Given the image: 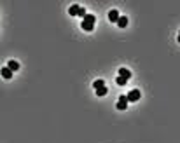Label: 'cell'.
<instances>
[{
  "instance_id": "1",
  "label": "cell",
  "mask_w": 180,
  "mask_h": 143,
  "mask_svg": "<svg viewBox=\"0 0 180 143\" xmlns=\"http://www.w3.org/2000/svg\"><path fill=\"white\" fill-rule=\"evenodd\" d=\"M95 21H96V18H95L93 14H87L86 18L82 19L80 28H82L84 32H93V30H95Z\"/></svg>"
},
{
  "instance_id": "2",
  "label": "cell",
  "mask_w": 180,
  "mask_h": 143,
  "mask_svg": "<svg viewBox=\"0 0 180 143\" xmlns=\"http://www.w3.org/2000/svg\"><path fill=\"white\" fill-rule=\"evenodd\" d=\"M126 96H128V101H131V103H133V101H138V100H140L142 94H140V91H138V89H133V91H129Z\"/></svg>"
},
{
  "instance_id": "3",
  "label": "cell",
  "mask_w": 180,
  "mask_h": 143,
  "mask_svg": "<svg viewBox=\"0 0 180 143\" xmlns=\"http://www.w3.org/2000/svg\"><path fill=\"white\" fill-rule=\"evenodd\" d=\"M128 96L126 94H122V96H119V101H117V110H126L128 108Z\"/></svg>"
},
{
  "instance_id": "4",
  "label": "cell",
  "mask_w": 180,
  "mask_h": 143,
  "mask_svg": "<svg viewBox=\"0 0 180 143\" xmlns=\"http://www.w3.org/2000/svg\"><path fill=\"white\" fill-rule=\"evenodd\" d=\"M119 18H121V16H119V12H117V9H112V11L108 12V19H110L112 23H117Z\"/></svg>"
},
{
  "instance_id": "5",
  "label": "cell",
  "mask_w": 180,
  "mask_h": 143,
  "mask_svg": "<svg viewBox=\"0 0 180 143\" xmlns=\"http://www.w3.org/2000/svg\"><path fill=\"white\" fill-rule=\"evenodd\" d=\"M117 75H119V77H122V79H126V80H128V79H131V72L128 70V68H119Z\"/></svg>"
},
{
  "instance_id": "6",
  "label": "cell",
  "mask_w": 180,
  "mask_h": 143,
  "mask_svg": "<svg viewBox=\"0 0 180 143\" xmlns=\"http://www.w3.org/2000/svg\"><path fill=\"white\" fill-rule=\"evenodd\" d=\"M2 77H4V79H11V77H12V70H11L9 66H4V68H2Z\"/></svg>"
},
{
  "instance_id": "7",
  "label": "cell",
  "mask_w": 180,
  "mask_h": 143,
  "mask_svg": "<svg viewBox=\"0 0 180 143\" xmlns=\"http://www.w3.org/2000/svg\"><path fill=\"white\" fill-rule=\"evenodd\" d=\"M79 11H80L79 5H70V9H68V14H70V16H77V14H79Z\"/></svg>"
},
{
  "instance_id": "8",
  "label": "cell",
  "mask_w": 180,
  "mask_h": 143,
  "mask_svg": "<svg viewBox=\"0 0 180 143\" xmlns=\"http://www.w3.org/2000/svg\"><path fill=\"white\" fill-rule=\"evenodd\" d=\"M7 66H9V68H11L12 72H18V70H20V63H18V61H14V59H11Z\"/></svg>"
},
{
  "instance_id": "9",
  "label": "cell",
  "mask_w": 180,
  "mask_h": 143,
  "mask_svg": "<svg viewBox=\"0 0 180 143\" xmlns=\"http://www.w3.org/2000/svg\"><path fill=\"white\" fill-rule=\"evenodd\" d=\"M117 26H119V28H126V26H128V18H126V16H121L119 21H117Z\"/></svg>"
},
{
  "instance_id": "10",
  "label": "cell",
  "mask_w": 180,
  "mask_h": 143,
  "mask_svg": "<svg viewBox=\"0 0 180 143\" xmlns=\"http://www.w3.org/2000/svg\"><path fill=\"white\" fill-rule=\"evenodd\" d=\"M93 87L98 91V89H101V87H105V82H103L101 79H98V80H95V82H93Z\"/></svg>"
},
{
  "instance_id": "11",
  "label": "cell",
  "mask_w": 180,
  "mask_h": 143,
  "mask_svg": "<svg viewBox=\"0 0 180 143\" xmlns=\"http://www.w3.org/2000/svg\"><path fill=\"white\" fill-rule=\"evenodd\" d=\"M116 82H117V86H126V82H128V80H126V79H122V77H119V75H117V79H116Z\"/></svg>"
},
{
  "instance_id": "12",
  "label": "cell",
  "mask_w": 180,
  "mask_h": 143,
  "mask_svg": "<svg viewBox=\"0 0 180 143\" xmlns=\"http://www.w3.org/2000/svg\"><path fill=\"white\" fill-rule=\"evenodd\" d=\"M107 92H108V89H107V87H101V89L96 91V96H105Z\"/></svg>"
},
{
  "instance_id": "13",
  "label": "cell",
  "mask_w": 180,
  "mask_h": 143,
  "mask_svg": "<svg viewBox=\"0 0 180 143\" xmlns=\"http://www.w3.org/2000/svg\"><path fill=\"white\" fill-rule=\"evenodd\" d=\"M179 44H180V32H179Z\"/></svg>"
}]
</instances>
